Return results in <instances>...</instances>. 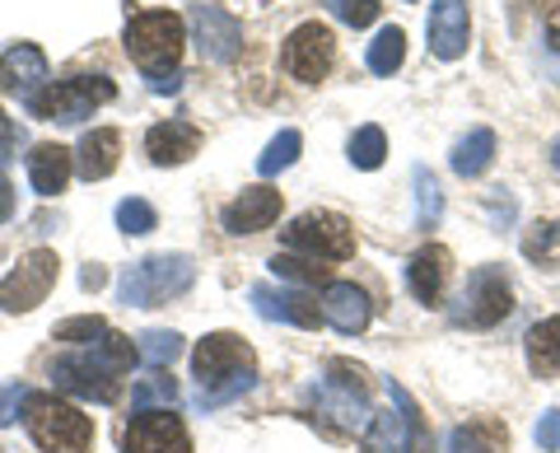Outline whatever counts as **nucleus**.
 I'll list each match as a JSON object with an SVG mask.
<instances>
[{"label": "nucleus", "mask_w": 560, "mask_h": 453, "mask_svg": "<svg viewBox=\"0 0 560 453\" xmlns=\"http://www.w3.org/2000/svg\"><path fill=\"white\" fill-rule=\"evenodd\" d=\"M113 98H117V84L108 76H70V80H51L47 90L28 103V113L70 127V121L94 117V108H103V103H113Z\"/></svg>", "instance_id": "nucleus-9"}, {"label": "nucleus", "mask_w": 560, "mask_h": 453, "mask_svg": "<svg viewBox=\"0 0 560 453\" xmlns=\"http://www.w3.org/2000/svg\"><path fill=\"white\" fill-rule=\"evenodd\" d=\"M271 271L280 276V281H290V286H318L323 276H327V267H318V263H308V257H294V253H285V257H271Z\"/></svg>", "instance_id": "nucleus-35"}, {"label": "nucleus", "mask_w": 560, "mask_h": 453, "mask_svg": "<svg viewBox=\"0 0 560 453\" xmlns=\"http://www.w3.org/2000/svg\"><path fill=\"white\" fill-rule=\"evenodd\" d=\"M14 146H20V127L5 117V108H0V164L14 160Z\"/></svg>", "instance_id": "nucleus-40"}, {"label": "nucleus", "mask_w": 560, "mask_h": 453, "mask_svg": "<svg viewBox=\"0 0 560 453\" xmlns=\"http://www.w3.org/2000/svg\"><path fill=\"white\" fill-rule=\"evenodd\" d=\"M280 243L294 257H308V263H346L355 253V230L337 211H304L280 230Z\"/></svg>", "instance_id": "nucleus-7"}, {"label": "nucleus", "mask_w": 560, "mask_h": 453, "mask_svg": "<svg viewBox=\"0 0 560 453\" xmlns=\"http://www.w3.org/2000/svg\"><path fill=\"white\" fill-rule=\"evenodd\" d=\"M47 84H51V71H47L43 47L14 43V47L0 51V90H5V94H20L24 108L47 90Z\"/></svg>", "instance_id": "nucleus-14"}, {"label": "nucleus", "mask_w": 560, "mask_h": 453, "mask_svg": "<svg viewBox=\"0 0 560 453\" xmlns=\"http://www.w3.org/2000/svg\"><path fill=\"white\" fill-rule=\"evenodd\" d=\"M300 150H304V136L294 131V127H285V131H280V136H276V141H271L267 150H261L257 173H261V178H276L280 169H290L294 160H300Z\"/></svg>", "instance_id": "nucleus-30"}, {"label": "nucleus", "mask_w": 560, "mask_h": 453, "mask_svg": "<svg viewBox=\"0 0 560 453\" xmlns=\"http://www.w3.org/2000/svg\"><path fill=\"white\" fill-rule=\"evenodd\" d=\"M280 66H285V76H294L300 84H318L331 76V66H337V38H331V28L308 20L300 24L280 47Z\"/></svg>", "instance_id": "nucleus-10"}, {"label": "nucleus", "mask_w": 560, "mask_h": 453, "mask_svg": "<svg viewBox=\"0 0 560 453\" xmlns=\"http://www.w3.org/2000/svg\"><path fill=\"white\" fill-rule=\"evenodd\" d=\"M448 248L444 243H425L411 263H407V290L416 294L420 304H434L444 294V281H448Z\"/></svg>", "instance_id": "nucleus-21"}, {"label": "nucleus", "mask_w": 560, "mask_h": 453, "mask_svg": "<svg viewBox=\"0 0 560 453\" xmlns=\"http://www.w3.org/2000/svg\"><path fill=\"white\" fill-rule=\"evenodd\" d=\"M121 453H191V434L168 407L136 411L131 426L121 430Z\"/></svg>", "instance_id": "nucleus-12"}, {"label": "nucleus", "mask_w": 560, "mask_h": 453, "mask_svg": "<svg viewBox=\"0 0 560 453\" xmlns=\"http://www.w3.org/2000/svg\"><path fill=\"white\" fill-rule=\"evenodd\" d=\"M533 440H537L541 453H560V407L541 411V421L533 426Z\"/></svg>", "instance_id": "nucleus-38"}, {"label": "nucleus", "mask_w": 560, "mask_h": 453, "mask_svg": "<svg viewBox=\"0 0 560 453\" xmlns=\"http://www.w3.org/2000/svg\"><path fill=\"white\" fill-rule=\"evenodd\" d=\"M411 187H416V230H434L444 216V187L440 178L425 169V164H416L411 169Z\"/></svg>", "instance_id": "nucleus-25"}, {"label": "nucleus", "mask_w": 560, "mask_h": 453, "mask_svg": "<svg viewBox=\"0 0 560 453\" xmlns=\"http://www.w3.org/2000/svg\"><path fill=\"white\" fill-rule=\"evenodd\" d=\"M121 47L127 57L140 66L150 94H178L183 90V71L178 57L187 47V24L173 10H136L121 33Z\"/></svg>", "instance_id": "nucleus-1"}, {"label": "nucleus", "mask_w": 560, "mask_h": 453, "mask_svg": "<svg viewBox=\"0 0 560 453\" xmlns=\"http://www.w3.org/2000/svg\"><path fill=\"white\" fill-rule=\"evenodd\" d=\"M388 397H393V407L401 416V430H407V453H430V434H425V416H420L416 407V397L401 388V383L388 379Z\"/></svg>", "instance_id": "nucleus-28"}, {"label": "nucleus", "mask_w": 560, "mask_h": 453, "mask_svg": "<svg viewBox=\"0 0 560 453\" xmlns=\"http://www.w3.org/2000/svg\"><path fill=\"white\" fill-rule=\"evenodd\" d=\"M313 403V426H323L331 440H350V434H364L374 421L370 411V379H364L360 364L350 360H327L323 379L308 388Z\"/></svg>", "instance_id": "nucleus-3"}, {"label": "nucleus", "mask_w": 560, "mask_h": 453, "mask_svg": "<svg viewBox=\"0 0 560 453\" xmlns=\"http://www.w3.org/2000/svg\"><path fill=\"white\" fill-rule=\"evenodd\" d=\"M136 346L131 337L121 333H108L103 341H94L90 351H70L61 360H51V383L57 393H70V397H84V403H117L121 393V374L136 364Z\"/></svg>", "instance_id": "nucleus-2"}, {"label": "nucleus", "mask_w": 560, "mask_h": 453, "mask_svg": "<svg viewBox=\"0 0 560 453\" xmlns=\"http://www.w3.org/2000/svg\"><path fill=\"white\" fill-rule=\"evenodd\" d=\"M490 160H495V131L490 127H477V131H467L458 146H453V173L458 178H481V173L490 169Z\"/></svg>", "instance_id": "nucleus-24"}, {"label": "nucleus", "mask_w": 560, "mask_h": 453, "mask_svg": "<svg viewBox=\"0 0 560 453\" xmlns=\"http://www.w3.org/2000/svg\"><path fill=\"white\" fill-rule=\"evenodd\" d=\"M551 164H556V173H560V141L551 146Z\"/></svg>", "instance_id": "nucleus-45"}, {"label": "nucleus", "mask_w": 560, "mask_h": 453, "mask_svg": "<svg viewBox=\"0 0 560 453\" xmlns=\"http://www.w3.org/2000/svg\"><path fill=\"white\" fill-rule=\"evenodd\" d=\"M28 403V388H20V383H0V426H10L14 416H20V407Z\"/></svg>", "instance_id": "nucleus-39"}, {"label": "nucleus", "mask_w": 560, "mask_h": 453, "mask_svg": "<svg viewBox=\"0 0 560 453\" xmlns=\"http://www.w3.org/2000/svg\"><path fill=\"white\" fill-rule=\"evenodd\" d=\"M70 173H75V150L66 146H33L28 154V183L38 197H57V191L70 183Z\"/></svg>", "instance_id": "nucleus-22"}, {"label": "nucleus", "mask_w": 560, "mask_h": 453, "mask_svg": "<svg viewBox=\"0 0 560 453\" xmlns=\"http://www.w3.org/2000/svg\"><path fill=\"white\" fill-rule=\"evenodd\" d=\"M191 33H197V51L201 61L230 66L243 51V28L234 14H224L220 5H191Z\"/></svg>", "instance_id": "nucleus-13"}, {"label": "nucleus", "mask_w": 560, "mask_h": 453, "mask_svg": "<svg viewBox=\"0 0 560 453\" xmlns=\"http://www.w3.org/2000/svg\"><path fill=\"white\" fill-rule=\"evenodd\" d=\"M318 309H323V318L337 327L341 337H360L364 327H370V318H374L370 294H364L355 281H327Z\"/></svg>", "instance_id": "nucleus-16"}, {"label": "nucleus", "mask_w": 560, "mask_h": 453, "mask_svg": "<svg viewBox=\"0 0 560 453\" xmlns=\"http://www.w3.org/2000/svg\"><path fill=\"white\" fill-rule=\"evenodd\" d=\"M14 216V187H10V178L0 173V224H5Z\"/></svg>", "instance_id": "nucleus-41"}, {"label": "nucleus", "mask_w": 560, "mask_h": 453, "mask_svg": "<svg viewBox=\"0 0 560 453\" xmlns=\"http://www.w3.org/2000/svg\"><path fill=\"white\" fill-rule=\"evenodd\" d=\"M514 313V286L504 267H477L467 276V286L458 290V304H453V327H471V333H486V327L504 323Z\"/></svg>", "instance_id": "nucleus-8"}, {"label": "nucleus", "mask_w": 560, "mask_h": 453, "mask_svg": "<svg viewBox=\"0 0 560 453\" xmlns=\"http://www.w3.org/2000/svg\"><path fill=\"white\" fill-rule=\"evenodd\" d=\"M178 403V383H173V374L154 370L150 379H140L131 388V407L136 411H160V407H173Z\"/></svg>", "instance_id": "nucleus-29"}, {"label": "nucleus", "mask_w": 560, "mask_h": 453, "mask_svg": "<svg viewBox=\"0 0 560 453\" xmlns=\"http://www.w3.org/2000/svg\"><path fill=\"white\" fill-rule=\"evenodd\" d=\"M103 281H108V271H103L98 263H90V267H84V271H80V286H84V290H98Z\"/></svg>", "instance_id": "nucleus-42"}, {"label": "nucleus", "mask_w": 560, "mask_h": 453, "mask_svg": "<svg viewBox=\"0 0 560 453\" xmlns=\"http://www.w3.org/2000/svg\"><path fill=\"white\" fill-rule=\"evenodd\" d=\"M24 426L43 453H90L94 449V421L57 393H28Z\"/></svg>", "instance_id": "nucleus-6"}, {"label": "nucleus", "mask_w": 560, "mask_h": 453, "mask_svg": "<svg viewBox=\"0 0 560 453\" xmlns=\"http://www.w3.org/2000/svg\"><path fill=\"white\" fill-rule=\"evenodd\" d=\"M117 230L121 234H154V230H160V211H154V206L145 201V197H127V201H121L117 206Z\"/></svg>", "instance_id": "nucleus-33"}, {"label": "nucleus", "mask_w": 560, "mask_h": 453, "mask_svg": "<svg viewBox=\"0 0 560 453\" xmlns=\"http://www.w3.org/2000/svg\"><path fill=\"white\" fill-rule=\"evenodd\" d=\"M510 430L495 426V421H471V426H458L448 434V453H500Z\"/></svg>", "instance_id": "nucleus-26"}, {"label": "nucleus", "mask_w": 560, "mask_h": 453, "mask_svg": "<svg viewBox=\"0 0 560 453\" xmlns=\"http://www.w3.org/2000/svg\"><path fill=\"white\" fill-rule=\"evenodd\" d=\"M57 253L51 248H33L20 257V267H14L5 281H0V313H28V309H38L51 286H57Z\"/></svg>", "instance_id": "nucleus-11"}, {"label": "nucleus", "mask_w": 560, "mask_h": 453, "mask_svg": "<svg viewBox=\"0 0 560 453\" xmlns=\"http://www.w3.org/2000/svg\"><path fill=\"white\" fill-rule=\"evenodd\" d=\"M556 243H560V220H541V224H533V234L523 239V257H533V263H547Z\"/></svg>", "instance_id": "nucleus-36"}, {"label": "nucleus", "mask_w": 560, "mask_h": 453, "mask_svg": "<svg viewBox=\"0 0 560 453\" xmlns=\"http://www.w3.org/2000/svg\"><path fill=\"white\" fill-rule=\"evenodd\" d=\"M401 61H407V33L397 24L378 28V38L370 43V51H364V66H370L374 76H393V71H401Z\"/></svg>", "instance_id": "nucleus-27"}, {"label": "nucleus", "mask_w": 560, "mask_h": 453, "mask_svg": "<svg viewBox=\"0 0 560 453\" xmlns=\"http://www.w3.org/2000/svg\"><path fill=\"white\" fill-rule=\"evenodd\" d=\"M280 216V191L271 187H243L238 197L220 211V224L230 234H261V230H271Z\"/></svg>", "instance_id": "nucleus-18"}, {"label": "nucleus", "mask_w": 560, "mask_h": 453, "mask_svg": "<svg viewBox=\"0 0 560 453\" xmlns=\"http://www.w3.org/2000/svg\"><path fill=\"white\" fill-rule=\"evenodd\" d=\"M113 327L98 318V313H80V318H66V323H57V341H70V346H94V341H103Z\"/></svg>", "instance_id": "nucleus-34"}, {"label": "nucleus", "mask_w": 560, "mask_h": 453, "mask_svg": "<svg viewBox=\"0 0 560 453\" xmlns=\"http://www.w3.org/2000/svg\"><path fill=\"white\" fill-rule=\"evenodd\" d=\"M136 351H140V360H150L154 370H168V364L183 356V337L178 333H164V327H150V333L140 337Z\"/></svg>", "instance_id": "nucleus-32"}, {"label": "nucleus", "mask_w": 560, "mask_h": 453, "mask_svg": "<svg viewBox=\"0 0 560 453\" xmlns=\"http://www.w3.org/2000/svg\"><path fill=\"white\" fill-rule=\"evenodd\" d=\"M523 356H528V370L537 379H556L560 374V318L533 323L528 337H523Z\"/></svg>", "instance_id": "nucleus-23"}, {"label": "nucleus", "mask_w": 560, "mask_h": 453, "mask_svg": "<svg viewBox=\"0 0 560 453\" xmlns=\"http://www.w3.org/2000/svg\"><path fill=\"white\" fill-rule=\"evenodd\" d=\"M547 33H551V47L560 51V14H551V24H547Z\"/></svg>", "instance_id": "nucleus-44"}, {"label": "nucleus", "mask_w": 560, "mask_h": 453, "mask_svg": "<svg viewBox=\"0 0 560 453\" xmlns=\"http://www.w3.org/2000/svg\"><path fill=\"white\" fill-rule=\"evenodd\" d=\"M425 38H430V51L440 61H458L463 57L467 38H471V20H467L463 0H434V5H430V24H425Z\"/></svg>", "instance_id": "nucleus-17"}, {"label": "nucleus", "mask_w": 560, "mask_h": 453, "mask_svg": "<svg viewBox=\"0 0 560 453\" xmlns=\"http://www.w3.org/2000/svg\"><path fill=\"white\" fill-rule=\"evenodd\" d=\"M197 150H201V131L187 127V121L168 117V121H154V127L145 131V154H150V164H160V169H178Z\"/></svg>", "instance_id": "nucleus-19"}, {"label": "nucleus", "mask_w": 560, "mask_h": 453, "mask_svg": "<svg viewBox=\"0 0 560 453\" xmlns=\"http://www.w3.org/2000/svg\"><path fill=\"white\" fill-rule=\"evenodd\" d=\"M191 286H197V263L187 253H154L121 271L117 300L127 309H160L168 300H183Z\"/></svg>", "instance_id": "nucleus-5"}, {"label": "nucleus", "mask_w": 560, "mask_h": 453, "mask_svg": "<svg viewBox=\"0 0 560 453\" xmlns=\"http://www.w3.org/2000/svg\"><path fill=\"white\" fill-rule=\"evenodd\" d=\"M248 300L257 309V318L267 323H290V327H318L323 323V309L313 294L304 290H285V286H253Z\"/></svg>", "instance_id": "nucleus-15"}, {"label": "nucleus", "mask_w": 560, "mask_h": 453, "mask_svg": "<svg viewBox=\"0 0 560 453\" xmlns=\"http://www.w3.org/2000/svg\"><path fill=\"white\" fill-rule=\"evenodd\" d=\"M383 160H388V136H383V127H360L355 136H350V164L374 173Z\"/></svg>", "instance_id": "nucleus-31"}, {"label": "nucleus", "mask_w": 560, "mask_h": 453, "mask_svg": "<svg viewBox=\"0 0 560 453\" xmlns=\"http://www.w3.org/2000/svg\"><path fill=\"white\" fill-rule=\"evenodd\" d=\"M490 216H495V220H514V197H500V191H495V197H490Z\"/></svg>", "instance_id": "nucleus-43"}, {"label": "nucleus", "mask_w": 560, "mask_h": 453, "mask_svg": "<svg viewBox=\"0 0 560 453\" xmlns=\"http://www.w3.org/2000/svg\"><path fill=\"white\" fill-rule=\"evenodd\" d=\"M378 10H383L378 0H331V14L350 28H370L378 20Z\"/></svg>", "instance_id": "nucleus-37"}, {"label": "nucleus", "mask_w": 560, "mask_h": 453, "mask_svg": "<svg viewBox=\"0 0 560 453\" xmlns=\"http://www.w3.org/2000/svg\"><path fill=\"white\" fill-rule=\"evenodd\" d=\"M191 374H197L201 393L197 403L206 411H215L224 403H234L257 383V370H253V351L248 341L238 333H210L197 341V351H191Z\"/></svg>", "instance_id": "nucleus-4"}, {"label": "nucleus", "mask_w": 560, "mask_h": 453, "mask_svg": "<svg viewBox=\"0 0 560 453\" xmlns=\"http://www.w3.org/2000/svg\"><path fill=\"white\" fill-rule=\"evenodd\" d=\"M121 160V131L117 127H94L80 136L75 146V173L84 183H103Z\"/></svg>", "instance_id": "nucleus-20"}]
</instances>
